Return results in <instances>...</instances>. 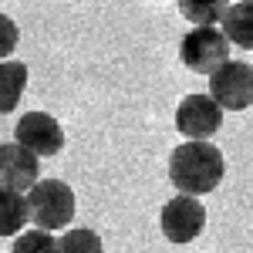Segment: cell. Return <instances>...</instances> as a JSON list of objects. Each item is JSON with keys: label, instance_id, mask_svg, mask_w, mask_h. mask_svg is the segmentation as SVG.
I'll return each instance as SVG.
<instances>
[{"label": "cell", "instance_id": "cell-13", "mask_svg": "<svg viewBox=\"0 0 253 253\" xmlns=\"http://www.w3.org/2000/svg\"><path fill=\"white\" fill-rule=\"evenodd\" d=\"M10 253H61V247H58V236L51 233V230L34 226V230H20L14 236Z\"/></svg>", "mask_w": 253, "mask_h": 253}, {"label": "cell", "instance_id": "cell-15", "mask_svg": "<svg viewBox=\"0 0 253 253\" xmlns=\"http://www.w3.org/2000/svg\"><path fill=\"white\" fill-rule=\"evenodd\" d=\"M20 44V27L14 17H7V14H0V61H7L14 51H17Z\"/></svg>", "mask_w": 253, "mask_h": 253}, {"label": "cell", "instance_id": "cell-11", "mask_svg": "<svg viewBox=\"0 0 253 253\" xmlns=\"http://www.w3.org/2000/svg\"><path fill=\"white\" fill-rule=\"evenodd\" d=\"M27 88V64L20 61H0V115H10L20 105V95Z\"/></svg>", "mask_w": 253, "mask_h": 253}, {"label": "cell", "instance_id": "cell-6", "mask_svg": "<svg viewBox=\"0 0 253 253\" xmlns=\"http://www.w3.org/2000/svg\"><path fill=\"white\" fill-rule=\"evenodd\" d=\"M175 128L186 138H213L223 128V108L210 91L206 95H186L175 108Z\"/></svg>", "mask_w": 253, "mask_h": 253}, {"label": "cell", "instance_id": "cell-7", "mask_svg": "<svg viewBox=\"0 0 253 253\" xmlns=\"http://www.w3.org/2000/svg\"><path fill=\"white\" fill-rule=\"evenodd\" d=\"M14 138L41 159L58 156L64 149V128H61L58 118L47 115V112H24L14 125Z\"/></svg>", "mask_w": 253, "mask_h": 253}, {"label": "cell", "instance_id": "cell-9", "mask_svg": "<svg viewBox=\"0 0 253 253\" xmlns=\"http://www.w3.org/2000/svg\"><path fill=\"white\" fill-rule=\"evenodd\" d=\"M223 34L230 38L233 47L240 51H253V0H240V3H230L226 14L219 20Z\"/></svg>", "mask_w": 253, "mask_h": 253}, {"label": "cell", "instance_id": "cell-4", "mask_svg": "<svg viewBox=\"0 0 253 253\" xmlns=\"http://www.w3.org/2000/svg\"><path fill=\"white\" fill-rule=\"evenodd\" d=\"M203 226H206V206L199 203V196L179 193L159 210V230L169 243H193L203 233Z\"/></svg>", "mask_w": 253, "mask_h": 253}, {"label": "cell", "instance_id": "cell-8", "mask_svg": "<svg viewBox=\"0 0 253 253\" xmlns=\"http://www.w3.org/2000/svg\"><path fill=\"white\" fill-rule=\"evenodd\" d=\"M41 179V156L24 149L17 138L0 145V186H10L17 193H27Z\"/></svg>", "mask_w": 253, "mask_h": 253}, {"label": "cell", "instance_id": "cell-3", "mask_svg": "<svg viewBox=\"0 0 253 253\" xmlns=\"http://www.w3.org/2000/svg\"><path fill=\"white\" fill-rule=\"evenodd\" d=\"M230 38L223 34V27L216 24H196L186 38L179 41V61L199 71V75H213L223 61H230Z\"/></svg>", "mask_w": 253, "mask_h": 253}, {"label": "cell", "instance_id": "cell-14", "mask_svg": "<svg viewBox=\"0 0 253 253\" xmlns=\"http://www.w3.org/2000/svg\"><path fill=\"white\" fill-rule=\"evenodd\" d=\"M61 253H105V243L95 230L88 226H78V230H68L64 236H58Z\"/></svg>", "mask_w": 253, "mask_h": 253}, {"label": "cell", "instance_id": "cell-2", "mask_svg": "<svg viewBox=\"0 0 253 253\" xmlns=\"http://www.w3.org/2000/svg\"><path fill=\"white\" fill-rule=\"evenodd\" d=\"M75 189L64 182V179H38L31 189H27V210H31V223L41 230H51L58 233L64 226H71L75 219Z\"/></svg>", "mask_w": 253, "mask_h": 253}, {"label": "cell", "instance_id": "cell-5", "mask_svg": "<svg viewBox=\"0 0 253 253\" xmlns=\"http://www.w3.org/2000/svg\"><path fill=\"white\" fill-rule=\"evenodd\" d=\"M210 95L223 112H243L253 105V64L247 61H223L210 75Z\"/></svg>", "mask_w": 253, "mask_h": 253}, {"label": "cell", "instance_id": "cell-12", "mask_svg": "<svg viewBox=\"0 0 253 253\" xmlns=\"http://www.w3.org/2000/svg\"><path fill=\"white\" fill-rule=\"evenodd\" d=\"M179 3V14L193 24H219L230 0H175Z\"/></svg>", "mask_w": 253, "mask_h": 253}, {"label": "cell", "instance_id": "cell-10", "mask_svg": "<svg viewBox=\"0 0 253 253\" xmlns=\"http://www.w3.org/2000/svg\"><path fill=\"white\" fill-rule=\"evenodd\" d=\"M27 219H31L27 193H17L10 186H0V236H17Z\"/></svg>", "mask_w": 253, "mask_h": 253}, {"label": "cell", "instance_id": "cell-1", "mask_svg": "<svg viewBox=\"0 0 253 253\" xmlns=\"http://www.w3.org/2000/svg\"><path fill=\"white\" fill-rule=\"evenodd\" d=\"M226 162L210 138H186L169 156V182L179 193L206 196L223 182Z\"/></svg>", "mask_w": 253, "mask_h": 253}]
</instances>
